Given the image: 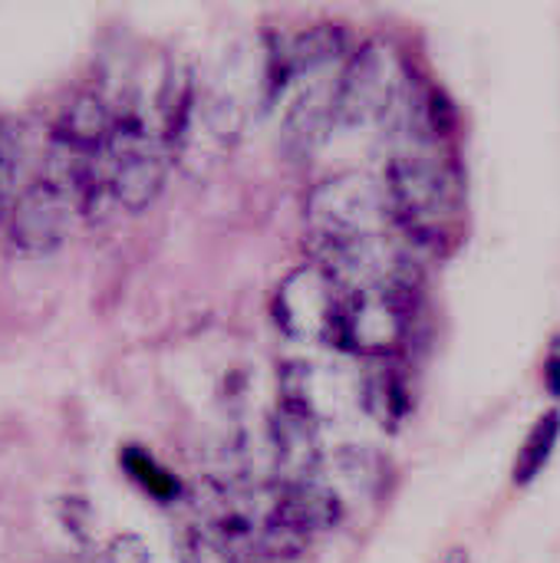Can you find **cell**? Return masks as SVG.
<instances>
[{"instance_id": "1", "label": "cell", "mask_w": 560, "mask_h": 563, "mask_svg": "<svg viewBox=\"0 0 560 563\" xmlns=\"http://www.w3.org/2000/svg\"><path fill=\"white\" fill-rule=\"evenodd\" d=\"M386 218L389 208L383 185L360 172L333 175L320 181L307 198V228L320 251V264L356 244L383 238Z\"/></svg>"}, {"instance_id": "2", "label": "cell", "mask_w": 560, "mask_h": 563, "mask_svg": "<svg viewBox=\"0 0 560 563\" xmlns=\"http://www.w3.org/2000/svg\"><path fill=\"white\" fill-rule=\"evenodd\" d=\"M383 195H386L389 218L413 241L439 247L452 234V218L459 201H455V181L442 162L419 152L396 155L386 168Z\"/></svg>"}, {"instance_id": "3", "label": "cell", "mask_w": 560, "mask_h": 563, "mask_svg": "<svg viewBox=\"0 0 560 563\" xmlns=\"http://www.w3.org/2000/svg\"><path fill=\"white\" fill-rule=\"evenodd\" d=\"M403 96L406 66L399 53L383 40H370L350 56L333 86V125L360 129L370 122H383L399 109Z\"/></svg>"}, {"instance_id": "4", "label": "cell", "mask_w": 560, "mask_h": 563, "mask_svg": "<svg viewBox=\"0 0 560 563\" xmlns=\"http://www.w3.org/2000/svg\"><path fill=\"white\" fill-rule=\"evenodd\" d=\"M106 191L125 211H145L165 185V148L162 139L132 112L112 115L109 139L99 155Z\"/></svg>"}, {"instance_id": "5", "label": "cell", "mask_w": 560, "mask_h": 563, "mask_svg": "<svg viewBox=\"0 0 560 563\" xmlns=\"http://www.w3.org/2000/svg\"><path fill=\"white\" fill-rule=\"evenodd\" d=\"M409 284H376L343 294L333 343L356 356H393L409 333Z\"/></svg>"}, {"instance_id": "6", "label": "cell", "mask_w": 560, "mask_h": 563, "mask_svg": "<svg viewBox=\"0 0 560 563\" xmlns=\"http://www.w3.org/2000/svg\"><path fill=\"white\" fill-rule=\"evenodd\" d=\"M343 294L347 290L337 284V277L327 267H320L317 261L300 264L274 290V300H271L274 323L290 340H300V343H333L340 307H343Z\"/></svg>"}, {"instance_id": "7", "label": "cell", "mask_w": 560, "mask_h": 563, "mask_svg": "<svg viewBox=\"0 0 560 563\" xmlns=\"http://www.w3.org/2000/svg\"><path fill=\"white\" fill-rule=\"evenodd\" d=\"M340 498L317 478L281 485L261 521V551L294 554L317 534L330 531L340 521Z\"/></svg>"}, {"instance_id": "8", "label": "cell", "mask_w": 560, "mask_h": 563, "mask_svg": "<svg viewBox=\"0 0 560 563\" xmlns=\"http://www.w3.org/2000/svg\"><path fill=\"white\" fill-rule=\"evenodd\" d=\"M66 221H69V195L63 191V185L53 178H36L33 185L17 191L7 214V234L20 254L46 257L63 244Z\"/></svg>"}, {"instance_id": "9", "label": "cell", "mask_w": 560, "mask_h": 563, "mask_svg": "<svg viewBox=\"0 0 560 563\" xmlns=\"http://www.w3.org/2000/svg\"><path fill=\"white\" fill-rule=\"evenodd\" d=\"M175 551L178 563H251L257 554V534L248 518L228 511L201 525H185Z\"/></svg>"}, {"instance_id": "10", "label": "cell", "mask_w": 560, "mask_h": 563, "mask_svg": "<svg viewBox=\"0 0 560 563\" xmlns=\"http://www.w3.org/2000/svg\"><path fill=\"white\" fill-rule=\"evenodd\" d=\"M271 442L277 459L281 485L290 482H310L320 468V439H317V419L290 402H281L271 422Z\"/></svg>"}, {"instance_id": "11", "label": "cell", "mask_w": 560, "mask_h": 563, "mask_svg": "<svg viewBox=\"0 0 560 563\" xmlns=\"http://www.w3.org/2000/svg\"><path fill=\"white\" fill-rule=\"evenodd\" d=\"M333 86L337 79L330 86H310L287 109L284 129H281L287 158H307L327 139V129L333 125Z\"/></svg>"}, {"instance_id": "12", "label": "cell", "mask_w": 560, "mask_h": 563, "mask_svg": "<svg viewBox=\"0 0 560 563\" xmlns=\"http://www.w3.org/2000/svg\"><path fill=\"white\" fill-rule=\"evenodd\" d=\"M109 129H112V112L96 96L83 92L59 115L56 142H59L63 152L86 155V158H99L106 139H109Z\"/></svg>"}, {"instance_id": "13", "label": "cell", "mask_w": 560, "mask_h": 563, "mask_svg": "<svg viewBox=\"0 0 560 563\" xmlns=\"http://www.w3.org/2000/svg\"><path fill=\"white\" fill-rule=\"evenodd\" d=\"M340 53H343V33L337 26H310L287 43V49L281 53L277 73L284 79H290L297 73H310V69L337 59Z\"/></svg>"}, {"instance_id": "14", "label": "cell", "mask_w": 560, "mask_h": 563, "mask_svg": "<svg viewBox=\"0 0 560 563\" xmlns=\"http://www.w3.org/2000/svg\"><path fill=\"white\" fill-rule=\"evenodd\" d=\"M558 439L560 409H551V412L538 416V422L531 426L525 445L518 449V459H515V465H512V485H515V488L531 485V482L545 472V465L551 462V455H554V449H558Z\"/></svg>"}, {"instance_id": "15", "label": "cell", "mask_w": 560, "mask_h": 563, "mask_svg": "<svg viewBox=\"0 0 560 563\" xmlns=\"http://www.w3.org/2000/svg\"><path fill=\"white\" fill-rule=\"evenodd\" d=\"M366 406L370 412H376L383 422H399L409 409V399H406V386L399 383V376L393 373H383L376 379H370L366 386Z\"/></svg>"}, {"instance_id": "16", "label": "cell", "mask_w": 560, "mask_h": 563, "mask_svg": "<svg viewBox=\"0 0 560 563\" xmlns=\"http://www.w3.org/2000/svg\"><path fill=\"white\" fill-rule=\"evenodd\" d=\"M20 152H17V142H13V132L10 125L0 119V224H7V214H10V205L17 198V168H20Z\"/></svg>"}, {"instance_id": "17", "label": "cell", "mask_w": 560, "mask_h": 563, "mask_svg": "<svg viewBox=\"0 0 560 563\" xmlns=\"http://www.w3.org/2000/svg\"><path fill=\"white\" fill-rule=\"evenodd\" d=\"M106 563H152V554L139 534L122 531L106 544Z\"/></svg>"}, {"instance_id": "18", "label": "cell", "mask_w": 560, "mask_h": 563, "mask_svg": "<svg viewBox=\"0 0 560 563\" xmlns=\"http://www.w3.org/2000/svg\"><path fill=\"white\" fill-rule=\"evenodd\" d=\"M545 386L554 399H560V350H554L545 363Z\"/></svg>"}, {"instance_id": "19", "label": "cell", "mask_w": 560, "mask_h": 563, "mask_svg": "<svg viewBox=\"0 0 560 563\" xmlns=\"http://www.w3.org/2000/svg\"><path fill=\"white\" fill-rule=\"evenodd\" d=\"M442 563H469V551L455 548V551H449V554H446V561Z\"/></svg>"}]
</instances>
